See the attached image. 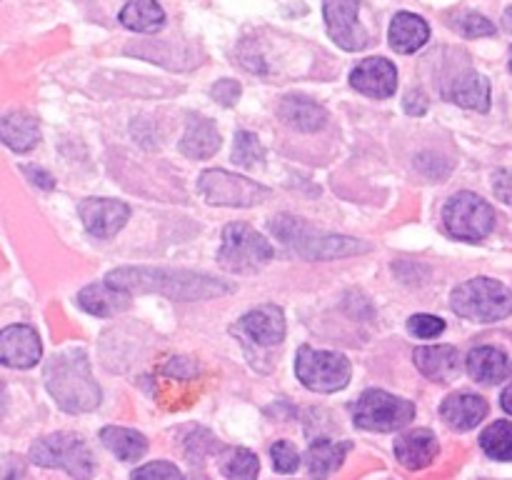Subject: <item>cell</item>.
I'll return each instance as SVG.
<instances>
[{
  "label": "cell",
  "mask_w": 512,
  "mask_h": 480,
  "mask_svg": "<svg viewBox=\"0 0 512 480\" xmlns=\"http://www.w3.org/2000/svg\"><path fill=\"white\" fill-rule=\"evenodd\" d=\"M105 280L128 293H158L170 300H208L233 290L210 275L168 268H118Z\"/></svg>",
  "instance_id": "cell-1"
},
{
  "label": "cell",
  "mask_w": 512,
  "mask_h": 480,
  "mask_svg": "<svg viewBox=\"0 0 512 480\" xmlns=\"http://www.w3.org/2000/svg\"><path fill=\"white\" fill-rule=\"evenodd\" d=\"M45 388L65 413H90L103 400L83 350H65L53 355L45 365Z\"/></svg>",
  "instance_id": "cell-2"
},
{
  "label": "cell",
  "mask_w": 512,
  "mask_h": 480,
  "mask_svg": "<svg viewBox=\"0 0 512 480\" xmlns=\"http://www.w3.org/2000/svg\"><path fill=\"white\" fill-rule=\"evenodd\" d=\"M270 230L288 245L295 255L305 260H335L348 258V255L368 253L370 245L363 240H355L350 235H335L325 233V230H315L313 225L305 223L303 218L295 215H275L270 220Z\"/></svg>",
  "instance_id": "cell-3"
},
{
  "label": "cell",
  "mask_w": 512,
  "mask_h": 480,
  "mask_svg": "<svg viewBox=\"0 0 512 480\" xmlns=\"http://www.w3.org/2000/svg\"><path fill=\"white\" fill-rule=\"evenodd\" d=\"M30 460L40 468L65 470L75 480H90L95 473V460L85 440L75 433H53L40 438L30 448Z\"/></svg>",
  "instance_id": "cell-4"
},
{
  "label": "cell",
  "mask_w": 512,
  "mask_h": 480,
  "mask_svg": "<svg viewBox=\"0 0 512 480\" xmlns=\"http://www.w3.org/2000/svg\"><path fill=\"white\" fill-rule=\"evenodd\" d=\"M453 310L460 318L495 323L512 310V298L503 283L490 278H473L453 290Z\"/></svg>",
  "instance_id": "cell-5"
},
{
  "label": "cell",
  "mask_w": 512,
  "mask_h": 480,
  "mask_svg": "<svg viewBox=\"0 0 512 480\" xmlns=\"http://www.w3.org/2000/svg\"><path fill=\"white\" fill-rule=\"evenodd\" d=\"M275 250L263 235L245 223H230L223 230V243L218 250V263L228 273H255L273 260Z\"/></svg>",
  "instance_id": "cell-6"
},
{
  "label": "cell",
  "mask_w": 512,
  "mask_h": 480,
  "mask_svg": "<svg viewBox=\"0 0 512 480\" xmlns=\"http://www.w3.org/2000/svg\"><path fill=\"white\" fill-rule=\"evenodd\" d=\"M413 418L415 405L398 395H390L388 390H365L353 403L355 425L370 433H393L405 428Z\"/></svg>",
  "instance_id": "cell-7"
},
{
  "label": "cell",
  "mask_w": 512,
  "mask_h": 480,
  "mask_svg": "<svg viewBox=\"0 0 512 480\" xmlns=\"http://www.w3.org/2000/svg\"><path fill=\"white\" fill-rule=\"evenodd\" d=\"M295 373L308 390L315 393H338L350 383V360L330 350H315L310 345H300L295 355Z\"/></svg>",
  "instance_id": "cell-8"
},
{
  "label": "cell",
  "mask_w": 512,
  "mask_h": 480,
  "mask_svg": "<svg viewBox=\"0 0 512 480\" xmlns=\"http://www.w3.org/2000/svg\"><path fill=\"white\" fill-rule=\"evenodd\" d=\"M443 223L448 233L458 240L478 243L488 238L495 228V210L488 200L475 193H458L448 200L443 210Z\"/></svg>",
  "instance_id": "cell-9"
},
{
  "label": "cell",
  "mask_w": 512,
  "mask_h": 480,
  "mask_svg": "<svg viewBox=\"0 0 512 480\" xmlns=\"http://www.w3.org/2000/svg\"><path fill=\"white\" fill-rule=\"evenodd\" d=\"M198 190L210 205H228V208H253L270 195L265 185L228 170H205L198 178Z\"/></svg>",
  "instance_id": "cell-10"
},
{
  "label": "cell",
  "mask_w": 512,
  "mask_h": 480,
  "mask_svg": "<svg viewBox=\"0 0 512 480\" xmlns=\"http://www.w3.org/2000/svg\"><path fill=\"white\" fill-rule=\"evenodd\" d=\"M358 10L360 0H325L323 3V15L330 38L340 48L348 50V53H358V50L370 45V35L358 23Z\"/></svg>",
  "instance_id": "cell-11"
},
{
  "label": "cell",
  "mask_w": 512,
  "mask_h": 480,
  "mask_svg": "<svg viewBox=\"0 0 512 480\" xmlns=\"http://www.w3.org/2000/svg\"><path fill=\"white\" fill-rule=\"evenodd\" d=\"M233 333L245 338L258 348H273L285 338V315L278 305H260V308L245 313L233 325Z\"/></svg>",
  "instance_id": "cell-12"
},
{
  "label": "cell",
  "mask_w": 512,
  "mask_h": 480,
  "mask_svg": "<svg viewBox=\"0 0 512 480\" xmlns=\"http://www.w3.org/2000/svg\"><path fill=\"white\" fill-rule=\"evenodd\" d=\"M43 358V343L38 330L30 325H8L0 330V365L28 370Z\"/></svg>",
  "instance_id": "cell-13"
},
{
  "label": "cell",
  "mask_w": 512,
  "mask_h": 480,
  "mask_svg": "<svg viewBox=\"0 0 512 480\" xmlns=\"http://www.w3.org/2000/svg\"><path fill=\"white\" fill-rule=\"evenodd\" d=\"M80 220H83L85 230L93 238L108 240L128 223L130 208L123 200H110V198H85L78 205Z\"/></svg>",
  "instance_id": "cell-14"
},
{
  "label": "cell",
  "mask_w": 512,
  "mask_h": 480,
  "mask_svg": "<svg viewBox=\"0 0 512 480\" xmlns=\"http://www.w3.org/2000/svg\"><path fill=\"white\" fill-rule=\"evenodd\" d=\"M350 85L368 98H390L398 90V68L385 58H368L350 73Z\"/></svg>",
  "instance_id": "cell-15"
},
{
  "label": "cell",
  "mask_w": 512,
  "mask_h": 480,
  "mask_svg": "<svg viewBox=\"0 0 512 480\" xmlns=\"http://www.w3.org/2000/svg\"><path fill=\"white\" fill-rule=\"evenodd\" d=\"M488 400L475 393L448 395L440 405V415L453 430H473L488 418Z\"/></svg>",
  "instance_id": "cell-16"
},
{
  "label": "cell",
  "mask_w": 512,
  "mask_h": 480,
  "mask_svg": "<svg viewBox=\"0 0 512 480\" xmlns=\"http://www.w3.org/2000/svg\"><path fill=\"white\" fill-rule=\"evenodd\" d=\"M130 295L133 293L115 288V285L105 280V283L85 285L78 293V305L85 313L98 315V318H110V315H118L130 308Z\"/></svg>",
  "instance_id": "cell-17"
},
{
  "label": "cell",
  "mask_w": 512,
  "mask_h": 480,
  "mask_svg": "<svg viewBox=\"0 0 512 480\" xmlns=\"http://www.w3.org/2000/svg\"><path fill=\"white\" fill-rule=\"evenodd\" d=\"M395 455L408 470H423L438 458V438L428 428L410 430L395 440Z\"/></svg>",
  "instance_id": "cell-18"
},
{
  "label": "cell",
  "mask_w": 512,
  "mask_h": 480,
  "mask_svg": "<svg viewBox=\"0 0 512 480\" xmlns=\"http://www.w3.org/2000/svg\"><path fill=\"white\" fill-rule=\"evenodd\" d=\"M413 360L420 373L435 383H448L460 370V353L453 345H425L415 350Z\"/></svg>",
  "instance_id": "cell-19"
},
{
  "label": "cell",
  "mask_w": 512,
  "mask_h": 480,
  "mask_svg": "<svg viewBox=\"0 0 512 480\" xmlns=\"http://www.w3.org/2000/svg\"><path fill=\"white\" fill-rule=\"evenodd\" d=\"M278 115L300 133H318L328 125V113H325L323 105L310 98H300V95H288V98L280 100Z\"/></svg>",
  "instance_id": "cell-20"
},
{
  "label": "cell",
  "mask_w": 512,
  "mask_h": 480,
  "mask_svg": "<svg viewBox=\"0 0 512 480\" xmlns=\"http://www.w3.org/2000/svg\"><path fill=\"white\" fill-rule=\"evenodd\" d=\"M443 95L448 100H453V103L463 105V108L478 110V113H485L490 108V83L485 75L475 73V70L460 73L458 78L450 80Z\"/></svg>",
  "instance_id": "cell-21"
},
{
  "label": "cell",
  "mask_w": 512,
  "mask_h": 480,
  "mask_svg": "<svg viewBox=\"0 0 512 480\" xmlns=\"http://www.w3.org/2000/svg\"><path fill=\"white\" fill-rule=\"evenodd\" d=\"M468 375L478 383H500L512 373V363L503 350L493 348V345H480V348L470 350L468 360H465Z\"/></svg>",
  "instance_id": "cell-22"
},
{
  "label": "cell",
  "mask_w": 512,
  "mask_h": 480,
  "mask_svg": "<svg viewBox=\"0 0 512 480\" xmlns=\"http://www.w3.org/2000/svg\"><path fill=\"white\" fill-rule=\"evenodd\" d=\"M0 140L15 153H28L40 140L38 120L33 115L23 113V110H13V113L3 115L0 118Z\"/></svg>",
  "instance_id": "cell-23"
},
{
  "label": "cell",
  "mask_w": 512,
  "mask_h": 480,
  "mask_svg": "<svg viewBox=\"0 0 512 480\" xmlns=\"http://www.w3.org/2000/svg\"><path fill=\"white\" fill-rule=\"evenodd\" d=\"M388 38H390V45H393V50L408 55V53H415V50H420L425 43H428L430 28L420 15L398 13L393 18V23H390Z\"/></svg>",
  "instance_id": "cell-24"
},
{
  "label": "cell",
  "mask_w": 512,
  "mask_h": 480,
  "mask_svg": "<svg viewBox=\"0 0 512 480\" xmlns=\"http://www.w3.org/2000/svg\"><path fill=\"white\" fill-rule=\"evenodd\" d=\"M220 133L213 120L208 118H190L185 128L183 140H180V153L193 160H205L218 153Z\"/></svg>",
  "instance_id": "cell-25"
},
{
  "label": "cell",
  "mask_w": 512,
  "mask_h": 480,
  "mask_svg": "<svg viewBox=\"0 0 512 480\" xmlns=\"http://www.w3.org/2000/svg\"><path fill=\"white\" fill-rule=\"evenodd\" d=\"M353 448L350 443H335L330 438H318L308 448V473L313 480H328L343 465L345 455Z\"/></svg>",
  "instance_id": "cell-26"
},
{
  "label": "cell",
  "mask_w": 512,
  "mask_h": 480,
  "mask_svg": "<svg viewBox=\"0 0 512 480\" xmlns=\"http://www.w3.org/2000/svg\"><path fill=\"white\" fill-rule=\"evenodd\" d=\"M100 440H103V445L115 458L125 460V463L140 460L148 453V440H145V435L138 433V430L120 428V425H105L100 430Z\"/></svg>",
  "instance_id": "cell-27"
},
{
  "label": "cell",
  "mask_w": 512,
  "mask_h": 480,
  "mask_svg": "<svg viewBox=\"0 0 512 480\" xmlns=\"http://www.w3.org/2000/svg\"><path fill=\"white\" fill-rule=\"evenodd\" d=\"M120 23L135 33H155L165 25V13L155 0H128L120 10Z\"/></svg>",
  "instance_id": "cell-28"
},
{
  "label": "cell",
  "mask_w": 512,
  "mask_h": 480,
  "mask_svg": "<svg viewBox=\"0 0 512 480\" xmlns=\"http://www.w3.org/2000/svg\"><path fill=\"white\" fill-rule=\"evenodd\" d=\"M220 470L230 480H258L260 460L248 448H225L220 455Z\"/></svg>",
  "instance_id": "cell-29"
},
{
  "label": "cell",
  "mask_w": 512,
  "mask_h": 480,
  "mask_svg": "<svg viewBox=\"0 0 512 480\" xmlns=\"http://www.w3.org/2000/svg\"><path fill=\"white\" fill-rule=\"evenodd\" d=\"M480 448L493 460H512V423L510 420H495L480 435Z\"/></svg>",
  "instance_id": "cell-30"
},
{
  "label": "cell",
  "mask_w": 512,
  "mask_h": 480,
  "mask_svg": "<svg viewBox=\"0 0 512 480\" xmlns=\"http://www.w3.org/2000/svg\"><path fill=\"white\" fill-rule=\"evenodd\" d=\"M265 158V150L260 145V138L250 130H238L235 133V148H233V160L243 168H253L260 160Z\"/></svg>",
  "instance_id": "cell-31"
},
{
  "label": "cell",
  "mask_w": 512,
  "mask_h": 480,
  "mask_svg": "<svg viewBox=\"0 0 512 480\" xmlns=\"http://www.w3.org/2000/svg\"><path fill=\"white\" fill-rule=\"evenodd\" d=\"M270 458H273V468L285 475L295 473L300 465V453L290 440H275V443L270 445Z\"/></svg>",
  "instance_id": "cell-32"
},
{
  "label": "cell",
  "mask_w": 512,
  "mask_h": 480,
  "mask_svg": "<svg viewBox=\"0 0 512 480\" xmlns=\"http://www.w3.org/2000/svg\"><path fill=\"white\" fill-rule=\"evenodd\" d=\"M455 30L465 38H485V35H495V25L490 23L485 15L478 13H463L460 18H455Z\"/></svg>",
  "instance_id": "cell-33"
},
{
  "label": "cell",
  "mask_w": 512,
  "mask_h": 480,
  "mask_svg": "<svg viewBox=\"0 0 512 480\" xmlns=\"http://www.w3.org/2000/svg\"><path fill=\"white\" fill-rule=\"evenodd\" d=\"M130 480H183V473L178 470V465L168 463V460H153V463H145L130 475Z\"/></svg>",
  "instance_id": "cell-34"
},
{
  "label": "cell",
  "mask_w": 512,
  "mask_h": 480,
  "mask_svg": "<svg viewBox=\"0 0 512 480\" xmlns=\"http://www.w3.org/2000/svg\"><path fill=\"white\" fill-rule=\"evenodd\" d=\"M408 330L415 335V338H438L440 333L445 330V320L438 318V315H428V313H418L408 320Z\"/></svg>",
  "instance_id": "cell-35"
},
{
  "label": "cell",
  "mask_w": 512,
  "mask_h": 480,
  "mask_svg": "<svg viewBox=\"0 0 512 480\" xmlns=\"http://www.w3.org/2000/svg\"><path fill=\"white\" fill-rule=\"evenodd\" d=\"M210 95H213L220 105L230 108V105L240 98V83L238 80H218V83L210 88Z\"/></svg>",
  "instance_id": "cell-36"
},
{
  "label": "cell",
  "mask_w": 512,
  "mask_h": 480,
  "mask_svg": "<svg viewBox=\"0 0 512 480\" xmlns=\"http://www.w3.org/2000/svg\"><path fill=\"white\" fill-rule=\"evenodd\" d=\"M493 190L503 203L512 205V170H498V173H495Z\"/></svg>",
  "instance_id": "cell-37"
},
{
  "label": "cell",
  "mask_w": 512,
  "mask_h": 480,
  "mask_svg": "<svg viewBox=\"0 0 512 480\" xmlns=\"http://www.w3.org/2000/svg\"><path fill=\"white\" fill-rule=\"evenodd\" d=\"M403 108L408 115H425V110H428V98H425L423 90H410L403 100Z\"/></svg>",
  "instance_id": "cell-38"
},
{
  "label": "cell",
  "mask_w": 512,
  "mask_h": 480,
  "mask_svg": "<svg viewBox=\"0 0 512 480\" xmlns=\"http://www.w3.org/2000/svg\"><path fill=\"white\" fill-rule=\"evenodd\" d=\"M20 170H23V173L30 178V183L38 185V188H43V190H53L55 188L53 175L45 173V170L38 168V165H23V168H20Z\"/></svg>",
  "instance_id": "cell-39"
},
{
  "label": "cell",
  "mask_w": 512,
  "mask_h": 480,
  "mask_svg": "<svg viewBox=\"0 0 512 480\" xmlns=\"http://www.w3.org/2000/svg\"><path fill=\"white\" fill-rule=\"evenodd\" d=\"M500 403H503V408L512 415V383L503 390V395H500Z\"/></svg>",
  "instance_id": "cell-40"
},
{
  "label": "cell",
  "mask_w": 512,
  "mask_h": 480,
  "mask_svg": "<svg viewBox=\"0 0 512 480\" xmlns=\"http://www.w3.org/2000/svg\"><path fill=\"white\" fill-rule=\"evenodd\" d=\"M503 25H505V30H508V33H512V8L505 10V15H503Z\"/></svg>",
  "instance_id": "cell-41"
},
{
  "label": "cell",
  "mask_w": 512,
  "mask_h": 480,
  "mask_svg": "<svg viewBox=\"0 0 512 480\" xmlns=\"http://www.w3.org/2000/svg\"><path fill=\"white\" fill-rule=\"evenodd\" d=\"M3 410H5V388L3 383H0V415H3Z\"/></svg>",
  "instance_id": "cell-42"
},
{
  "label": "cell",
  "mask_w": 512,
  "mask_h": 480,
  "mask_svg": "<svg viewBox=\"0 0 512 480\" xmlns=\"http://www.w3.org/2000/svg\"><path fill=\"white\" fill-rule=\"evenodd\" d=\"M188 480H210L208 478V475H200V473H193V475H190V478Z\"/></svg>",
  "instance_id": "cell-43"
},
{
  "label": "cell",
  "mask_w": 512,
  "mask_h": 480,
  "mask_svg": "<svg viewBox=\"0 0 512 480\" xmlns=\"http://www.w3.org/2000/svg\"><path fill=\"white\" fill-rule=\"evenodd\" d=\"M510 70H512V58H510Z\"/></svg>",
  "instance_id": "cell-44"
}]
</instances>
